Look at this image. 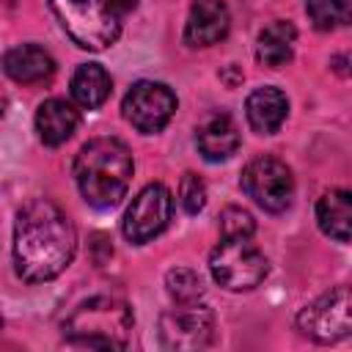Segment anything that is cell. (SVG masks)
Instances as JSON below:
<instances>
[{"instance_id": "9c48e42d", "label": "cell", "mask_w": 352, "mask_h": 352, "mask_svg": "<svg viewBox=\"0 0 352 352\" xmlns=\"http://www.w3.org/2000/svg\"><path fill=\"white\" fill-rule=\"evenodd\" d=\"M124 118L146 135H154L160 129L168 126V121L176 113V96L165 82H154V80H140L135 82L126 96H124Z\"/></svg>"}, {"instance_id": "7a4b0ae2", "label": "cell", "mask_w": 352, "mask_h": 352, "mask_svg": "<svg viewBox=\"0 0 352 352\" xmlns=\"http://www.w3.org/2000/svg\"><path fill=\"white\" fill-rule=\"evenodd\" d=\"M132 170V154L118 138H94L74 157L77 187L96 209H110L126 195Z\"/></svg>"}, {"instance_id": "8fae6325", "label": "cell", "mask_w": 352, "mask_h": 352, "mask_svg": "<svg viewBox=\"0 0 352 352\" xmlns=\"http://www.w3.org/2000/svg\"><path fill=\"white\" fill-rule=\"evenodd\" d=\"M231 28V14L223 0H195L184 22V41L190 47H212L226 38Z\"/></svg>"}, {"instance_id": "ba28073f", "label": "cell", "mask_w": 352, "mask_h": 352, "mask_svg": "<svg viewBox=\"0 0 352 352\" xmlns=\"http://www.w3.org/2000/svg\"><path fill=\"white\" fill-rule=\"evenodd\" d=\"M297 330L319 344H333L349 336V289L338 286L297 314Z\"/></svg>"}, {"instance_id": "52a82bcc", "label": "cell", "mask_w": 352, "mask_h": 352, "mask_svg": "<svg viewBox=\"0 0 352 352\" xmlns=\"http://www.w3.org/2000/svg\"><path fill=\"white\" fill-rule=\"evenodd\" d=\"M160 341L165 349H204L214 341V314L212 308L192 302H176V308L160 316Z\"/></svg>"}, {"instance_id": "3957f363", "label": "cell", "mask_w": 352, "mask_h": 352, "mask_svg": "<svg viewBox=\"0 0 352 352\" xmlns=\"http://www.w3.org/2000/svg\"><path fill=\"white\" fill-rule=\"evenodd\" d=\"M60 28L82 50L110 47L138 0H50Z\"/></svg>"}, {"instance_id": "2e32d148", "label": "cell", "mask_w": 352, "mask_h": 352, "mask_svg": "<svg viewBox=\"0 0 352 352\" xmlns=\"http://www.w3.org/2000/svg\"><path fill=\"white\" fill-rule=\"evenodd\" d=\"M294 41H297V30L292 22L286 19H275L270 22L261 33H258V44H256V55L264 66L270 69H280L292 60L294 55Z\"/></svg>"}, {"instance_id": "6da1fadb", "label": "cell", "mask_w": 352, "mask_h": 352, "mask_svg": "<svg viewBox=\"0 0 352 352\" xmlns=\"http://www.w3.org/2000/svg\"><path fill=\"white\" fill-rule=\"evenodd\" d=\"M77 234L72 220L47 198L28 201L14 226V264L28 283L58 278L74 258Z\"/></svg>"}, {"instance_id": "ac0fdd59", "label": "cell", "mask_w": 352, "mask_h": 352, "mask_svg": "<svg viewBox=\"0 0 352 352\" xmlns=\"http://www.w3.org/2000/svg\"><path fill=\"white\" fill-rule=\"evenodd\" d=\"M72 96L85 110L104 104L110 96V74L99 63H80L72 74Z\"/></svg>"}, {"instance_id": "ffe728a7", "label": "cell", "mask_w": 352, "mask_h": 352, "mask_svg": "<svg viewBox=\"0 0 352 352\" xmlns=\"http://www.w3.org/2000/svg\"><path fill=\"white\" fill-rule=\"evenodd\" d=\"M165 286H168V294L173 297V302H192V300H201V294H204L201 275L187 267L170 270L165 275Z\"/></svg>"}, {"instance_id": "603a6c76", "label": "cell", "mask_w": 352, "mask_h": 352, "mask_svg": "<svg viewBox=\"0 0 352 352\" xmlns=\"http://www.w3.org/2000/svg\"><path fill=\"white\" fill-rule=\"evenodd\" d=\"M6 113V96H3V91H0V116Z\"/></svg>"}, {"instance_id": "e0dca14e", "label": "cell", "mask_w": 352, "mask_h": 352, "mask_svg": "<svg viewBox=\"0 0 352 352\" xmlns=\"http://www.w3.org/2000/svg\"><path fill=\"white\" fill-rule=\"evenodd\" d=\"M316 220L319 228L336 239V242H349V223H352V201L346 190H330L319 198L316 204Z\"/></svg>"}, {"instance_id": "5bb4252c", "label": "cell", "mask_w": 352, "mask_h": 352, "mask_svg": "<svg viewBox=\"0 0 352 352\" xmlns=\"http://www.w3.org/2000/svg\"><path fill=\"white\" fill-rule=\"evenodd\" d=\"M195 143L204 160L220 162V160H228L239 148V129L228 113H214L198 126Z\"/></svg>"}, {"instance_id": "44dd1931", "label": "cell", "mask_w": 352, "mask_h": 352, "mask_svg": "<svg viewBox=\"0 0 352 352\" xmlns=\"http://www.w3.org/2000/svg\"><path fill=\"white\" fill-rule=\"evenodd\" d=\"M220 231L228 239H250L253 231H256L253 214L245 212L242 206H226L220 212Z\"/></svg>"}, {"instance_id": "30bf717a", "label": "cell", "mask_w": 352, "mask_h": 352, "mask_svg": "<svg viewBox=\"0 0 352 352\" xmlns=\"http://www.w3.org/2000/svg\"><path fill=\"white\" fill-rule=\"evenodd\" d=\"M170 212H173L170 190L165 184H146L124 214V236L132 245H143L154 239L168 226Z\"/></svg>"}, {"instance_id": "5b68a950", "label": "cell", "mask_w": 352, "mask_h": 352, "mask_svg": "<svg viewBox=\"0 0 352 352\" xmlns=\"http://www.w3.org/2000/svg\"><path fill=\"white\" fill-rule=\"evenodd\" d=\"M209 270L214 280L228 292H248L267 278V258L250 239H228L212 250Z\"/></svg>"}, {"instance_id": "7c38bea8", "label": "cell", "mask_w": 352, "mask_h": 352, "mask_svg": "<svg viewBox=\"0 0 352 352\" xmlns=\"http://www.w3.org/2000/svg\"><path fill=\"white\" fill-rule=\"evenodd\" d=\"M3 69L14 82L36 85L55 74V60L38 44H19L3 55Z\"/></svg>"}, {"instance_id": "7402d4cb", "label": "cell", "mask_w": 352, "mask_h": 352, "mask_svg": "<svg viewBox=\"0 0 352 352\" xmlns=\"http://www.w3.org/2000/svg\"><path fill=\"white\" fill-rule=\"evenodd\" d=\"M179 201H182L187 214H198L204 209V204H206V184L192 170H187L182 176V182H179Z\"/></svg>"}, {"instance_id": "d6986e66", "label": "cell", "mask_w": 352, "mask_h": 352, "mask_svg": "<svg viewBox=\"0 0 352 352\" xmlns=\"http://www.w3.org/2000/svg\"><path fill=\"white\" fill-rule=\"evenodd\" d=\"M305 11L316 30H336L349 22V0H305Z\"/></svg>"}, {"instance_id": "9a60e30c", "label": "cell", "mask_w": 352, "mask_h": 352, "mask_svg": "<svg viewBox=\"0 0 352 352\" xmlns=\"http://www.w3.org/2000/svg\"><path fill=\"white\" fill-rule=\"evenodd\" d=\"M245 113H248V124L258 135H272V132L280 129V124L289 116V99H286L283 91L272 88V85H264V88H256L248 96Z\"/></svg>"}, {"instance_id": "4fadbf2b", "label": "cell", "mask_w": 352, "mask_h": 352, "mask_svg": "<svg viewBox=\"0 0 352 352\" xmlns=\"http://www.w3.org/2000/svg\"><path fill=\"white\" fill-rule=\"evenodd\" d=\"M77 124H80V113L74 110V104L69 99L52 96V99L41 102L36 110V132L44 146L66 143L74 135Z\"/></svg>"}, {"instance_id": "8992f818", "label": "cell", "mask_w": 352, "mask_h": 352, "mask_svg": "<svg viewBox=\"0 0 352 352\" xmlns=\"http://www.w3.org/2000/svg\"><path fill=\"white\" fill-rule=\"evenodd\" d=\"M242 190L264 209V212H286L294 198V176L286 162L278 157H256L242 170Z\"/></svg>"}, {"instance_id": "277c9868", "label": "cell", "mask_w": 352, "mask_h": 352, "mask_svg": "<svg viewBox=\"0 0 352 352\" xmlns=\"http://www.w3.org/2000/svg\"><path fill=\"white\" fill-rule=\"evenodd\" d=\"M132 308L116 297H91L63 322V336L72 346L124 349L132 333Z\"/></svg>"}]
</instances>
